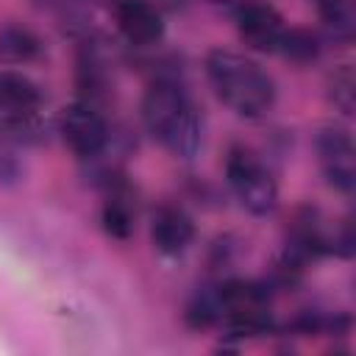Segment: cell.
<instances>
[{
    "label": "cell",
    "instance_id": "obj_4",
    "mask_svg": "<svg viewBox=\"0 0 356 356\" xmlns=\"http://www.w3.org/2000/svg\"><path fill=\"white\" fill-rule=\"evenodd\" d=\"M42 89L17 70H0V134L28 136L42 120Z\"/></svg>",
    "mask_w": 356,
    "mask_h": 356
},
{
    "label": "cell",
    "instance_id": "obj_14",
    "mask_svg": "<svg viewBox=\"0 0 356 356\" xmlns=\"http://www.w3.org/2000/svg\"><path fill=\"white\" fill-rule=\"evenodd\" d=\"M331 100L342 114H353V70L348 64L331 75Z\"/></svg>",
    "mask_w": 356,
    "mask_h": 356
},
{
    "label": "cell",
    "instance_id": "obj_8",
    "mask_svg": "<svg viewBox=\"0 0 356 356\" xmlns=\"http://www.w3.org/2000/svg\"><path fill=\"white\" fill-rule=\"evenodd\" d=\"M236 31L242 36L245 44H250L253 50H273L278 47L284 28L281 14L267 6V3H242L236 11Z\"/></svg>",
    "mask_w": 356,
    "mask_h": 356
},
{
    "label": "cell",
    "instance_id": "obj_11",
    "mask_svg": "<svg viewBox=\"0 0 356 356\" xmlns=\"http://www.w3.org/2000/svg\"><path fill=\"white\" fill-rule=\"evenodd\" d=\"M317 3H320V17H323L325 28L331 31V36L348 42L356 28L353 0H317Z\"/></svg>",
    "mask_w": 356,
    "mask_h": 356
},
{
    "label": "cell",
    "instance_id": "obj_2",
    "mask_svg": "<svg viewBox=\"0 0 356 356\" xmlns=\"http://www.w3.org/2000/svg\"><path fill=\"white\" fill-rule=\"evenodd\" d=\"M142 122L172 156L192 159L200 147V117L175 81H156L142 97Z\"/></svg>",
    "mask_w": 356,
    "mask_h": 356
},
{
    "label": "cell",
    "instance_id": "obj_5",
    "mask_svg": "<svg viewBox=\"0 0 356 356\" xmlns=\"http://www.w3.org/2000/svg\"><path fill=\"white\" fill-rule=\"evenodd\" d=\"M61 139L67 142V147L75 156L92 159V156L103 153V147L108 142V122L89 100L72 103L61 114Z\"/></svg>",
    "mask_w": 356,
    "mask_h": 356
},
{
    "label": "cell",
    "instance_id": "obj_7",
    "mask_svg": "<svg viewBox=\"0 0 356 356\" xmlns=\"http://www.w3.org/2000/svg\"><path fill=\"white\" fill-rule=\"evenodd\" d=\"M114 19L131 44H156L164 36V17L150 0H117Z\"/></svg>",
    "mask_w": 356,
    "mask_h": 356
},
{
    "label": "cell",
    "instance_id": "obj_9",
    "mask_svg": "<svg viewBox=\"0 0 356 356\" xmlns=\"http://www.w3.org/2000/svg\"><path fill=\"white\" fill-rule=\"evenodd\" d=\"M150 239L159 253L178 256L195 239V222L178 206H159L150 217Z\"/></svg>",
    "mask_w": 356,
    "mask_h": 356
},
{
    "label": "cell",
    "instance_id": "obj_3",
    "mask_svg": "<svg viewBox=\"0 0 356 356\" xmlns=\"http://www.w3.org/2000/svg\"><path fill=\"white\" fill-rule=\"evenodd\" d=\"M225 181L239 200V206L250 214H270L278 200V184L270 167L248 147H231L225 159Z\"/></svg>",
    "mask_w": 356,
    "mask_h": 356
},
{
    "label": "cell",
    "instance_id": "obj_15",
    "mask_svg": "<svg viewBox=\"0 0 356 356\" xmlns=\"http://www.w3.org/2000/svg\"><path fill=\"white\" fill-rule=\"evenodd\" d=\"M19 175H22V164L11 150V145L0 136V184H14Z\"/></svg>",
    "mask_w": 356,
    "mask_h": 356
},
{
    "label": "cell",
    "instance_id": "obj_12",
    "mask_svg": "<svg viewBox=\"0 0 356 356\" xmlns=\"http://www.w3.org/2000/svg\"><path fill=\"white\" fill-rule=\"evenodd\" d=\"M275 53H281L284 58L289 61H312L320 56V44H317V36L309 33V31H300V28H289L281 33L278 39V47Z\"/></svg>",
    "mask_w": 356,
    "mask_h": 356
},
{
    "label": "cell",
    "instance_id": "obj_13",
    "mask_svg": "<svg viewBox=\"0 0 356 356\" xmlns=\"http://www.w3.org/2000/svg\"><path fill=\"white\" fill-rule=\"evenodd\" d=\"M100 220H103V228H106L111 236H117V239H128L131 231H134V211H131V206H128L122 197H117V195H111V197L106 200V206H103V211H100Z\"/></svg>",
    "mask_w": 356,
    "mask_h": 356
},
{
    "label": "cell",
    "instance_id": "obj_16",
    "mask_svg": "<svg viewBox=\"0 0 356 356\" xmlns=\"http://www.w3.org/2000/svg\"><path fill=\"white\" fill-rule=\"evenodd\" d=\"M209 3H234V0H209Z\"/></svg>",
    "mask_w": 356,
    "mask_h": 356
},
{
    "label": "cell",
    "instance_id": "obj_6",
    "mask_svg": "<svg viewBox=\"0 0 356 356\" xmlns=\"http://www.w3.org/2000/svg\"><path fill=\"white\" fill-rule=\"evenodd\" d=\"M317 153H320V164L328 184L350 195L356 186V147L350 134L342 128H325L317 136Z\"/></svg>",
    "mask_w": 356,
    "mask_h": 356
},
{
    "label": "cell",
    "instance_id": "obj_10",
    "mask_svg": "<svg viewBox=\"0 0 356 356\" xmlns=\"http://www.w3.org/2000/svg\"><path fill=\"white\" fill-rule=\"evenodd\" d=\"M42 53V42L31 28L6 25L0 31V61L3 64H28Z\"/></svg>",
    "mask_w": 356,
    "mask_h": 356
},
{
    "label": "cell",
    "instance_id": "obj_1",
    "mask_svg": "<svg viewBox=\"0 0 356 356\" xmlns=\"http://www.w3.org/2000/svg\"><path fill=\"white\" fill-rule=\"evenodd\" d=\"M206 72L217 97L239 117L259 120L275 103L273 78L253 58L234 50H211L206 58Z\"/></svg>",
    "mask_w": 356,
    "mask_h": 356
}]
</instances>
